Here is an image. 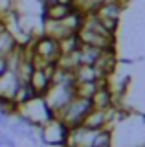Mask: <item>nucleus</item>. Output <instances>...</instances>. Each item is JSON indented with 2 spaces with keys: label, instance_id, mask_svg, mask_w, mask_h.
I'll return each mask as SVG.
<instances>
[{
  "label": "nucleus",
  "instance_id": "obj_1",
  "mask_svg": "<svg viewBox=\"0 0 145 147\" xmlns=\"http://www.w3.org/2000/svg\"><path fill=\"white\" fill-rule=\"evenodd\" d=\"M90 109H92V101L88 98L74 96V98L70 99V103L64 105L53 118H57L66 129H72V127H77V125L83 123V119L88 114Z\"/></svg>",
  "mask_w": 145,
  "mask_h": 147
},
{
  "label": "nucleus",
  "instance_id": "obj_2",
  "mask_svg": "<svg viewBox=\"0 0 145 147\" xmlns=\"http://www.w3.org/2000/svg\"><path fill=\"white\" fill-rule=\"evenodd\" d=\"M28 48L31 50V53L37 55L39 59H42L46 64H57L59 57H61V48H59V40L46 37L42 33L33 35L31 42L28 44Z\"/></svg>",
  "mask_w": 145,
  "mask_h": 147
},
{
  "label": "nucleus",
  "instance_id": "obj_3",
  "mask_svg": "<svg viewBox=\"0 0 145 147\" xmlns=\"http://www.w3.org/2000/svg\"><path fill=\"white\" fill-rule=\"evenodd\" d=\"M74 86H70V85H50V88L42 96V99L46 103L48 110L52 112V116H55L64 105L70 103V99L75 96Z\"/></svg>",
  "mask_w": 145,
  "mask_h": 147
},
{
  "label": "nucleus",
  "instance_id": "obj_4",
  "mask_svg": "<svg viewBox=\"0 0 145 147\" xmlns=\"http://www.w3.org/2000/svg\"><path fill=\"white\" fill-rule=\"evenodd\" d=\"M99 131L88 129L85 125L68 129L66 138H64V147H96V138H97Z\"/></svg>",
  "mask_w": 145,
  "mask_h": 147
},
{
  "label": "nucleus",
  "instance_id": "obj_5",
  "mask_svg": "<svg viewBox=\"0 0 145 147\" xmlns=\"http://www.w3.org/2000/svg\"><path fill=\"white\" fill-rule=\"evenodd\" d=\"M20 81L13 70H7L4 76H0V101H13Z\"/></svg>",
  "mask_w": 145,
  "mask_h": 147
},
{
  "label": "nucleus",
  "instance_id": "obj_6",
  "mask_svg": "<svg viewBox=\"0 0 145 147\" xmlns=\"http://www.w3.org/2000/svg\"><path fill=\"white\" fill-rule=\"evenodd\" d=\"M75 6H64V4H52V6L40 7V18L46 20H64L75 11Z\"/></svg>",
  "mask_w": 145,
  "mask_h": 147
},
{
  "label": "nucleus",
  "instance_id": "obj_7",
  "mask_svg": "<svg viewBox=\"0 0 145 147\" xmlns=\"http://www.w3.org/2000/svg\"><path fill=\"white\" fill-rule=\"evenodd\" d=\"M30 86L31 88H33V92L37 96H40V98H42L44 94H46V90L50 88V85H52V77L48 76L46 74V70H33V74H31V77H30Z\"/></svg>",
  "mask_w": 145,
  "mask_h": 147
},
{
  "label": "nucleus",
  "instance_id": "obj_8",
  "mask_svg": "<svg viewBox=\"0 0 145 147\" xmlns=\"http://www.w3.org/2000/svg\"><path fill=\"white\" fill-rule=\"evenodd\" d=\"M103 50L101 48H96V46H88V44H81L79 50H77V55H79V64H90L94 66L96 61L99 59Z\"/></svg>",
  "mask_w": 145,
  "mask_h": 147
},
{
  "label": "nucleus",
  "instance_id": "obj_9",
  "mask_svg": "<svg viewBox=\"0 0 145 147\" xmlns=\"http://www.w3.org/2000/svg\"><path fill=\"white\" fill-rule=\"evenodd\" d=\"M33 98H37V94H35L33 88L30 86V83H20L17 92H15V96H13V103H15L17 109H19L22 105H26L28 101H31Z\"/></svg>",
  "mask_w": 145,
  "mask_h": 147
},
{
  "label": "nucleus",
  "instance_id": "obj_10",
  "mask_svg": "<svg viewBox=\"0 0 145 147\" xmlns=\"http://www.w3.org/2000/svg\"><path fill=\"white\" fill-rule=\"evenodd\" d=\"M74 77H75V83H90V81L99 79L96 68L90 66V64H79L74 70Z\"/></svg>",
  "mask_w": 145,
  "mask_h": 147
},
{
  "label": "nucleus",
  "instance_id": "obj_11",
  "mask_svg": "<svg viewBox=\"0 0 145 147\" xmlns=\"http://www.w3.org/2000/svg\"><path fill=\"white\" fill-rule=\"evenodd\" d=\"M79 46H81V40H79L77 33H74V35L66 37V39H62V40H59L61 55H62V53H74V52H77Z\"/></svg>",
  "mask_w": 145,
  "mask_h": 147
},
{
  "label": "nucleus",
  "instance_id": "obj_12",
  "mask_svg": "<svg viewBox=\"0 0 145 147\" xmlns=\"http://www.w3.org/2000/svg\"><path fill=\"white\" fill-rule=\"evenodd\" d=\"M74 90H75V96H79V98L92 99V96L96 94V90H97V83L96 81H90V83H75Z\"/></svg>",
  "mask_w": 145,
  "mask_h": 147
},
{
  "label": "nucleus",
  "instance_id": "obj_13",
  "mask_svg": "<svg viewBox=\"0 0 145 147\" xmlns=\"http://www.w3.org/2000/svg\"><path fill=\"white\" fill-rule=\"evenodd\" d=\"M99 147H112V145H99Z\"/></svg>",
  "mask_w": 145,
  "mask_h": 147
}]
</instances>
